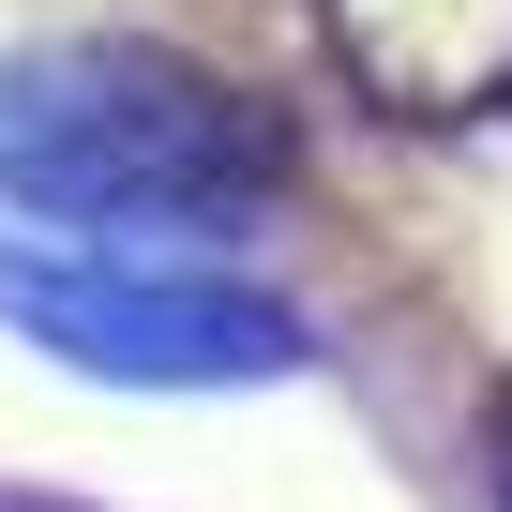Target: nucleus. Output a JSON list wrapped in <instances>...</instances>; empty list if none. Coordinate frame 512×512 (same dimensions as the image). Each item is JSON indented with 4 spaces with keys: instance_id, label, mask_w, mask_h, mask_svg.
<instances>
[{
    "instance_id": "7ed1b4c3",
    "label": "nucleus",
    "mask_w": 512,
    "mask_h": 512,
    "mask_svg": "<svg viewBox=\"0 0 512 512\" xmlns=\"http://www.w3.org/2000/svg\"><path fill=\"white\" fill-rule=\"evenodd\" d=\"M332 61L392 121H482L512 106V0H317Z\"/></svg>"
},
{
    "instance_id": "f257e3e1",
    "label": "nucleus",
    "mask_w": 512,
    "mask_h": 512,
    "mask_svg": "<svg viewBox=\"0 0 512 512\" xmlns=\"http://www.w3.org/2000/svg\"><path fill=\"white\" fill-rule=\"evenodd\" d=\"M272 166H287V136L181 46H121V31L0 46V211L226 226L241 196H272Z\"/></svg>"
},
{
    "instance_id": "f03ea898",
    "label": "nucleus",
    "mask_w": 512,
    "mask_h": 512,
    "mask_svg": "<svg viewBox=\"0 0 512 512\" xmlns=\"http://www.w3.org/2000/svg\"><path fill=\"white\" fill-rule=\"evenodd\" d=\"M0 332L121 392H241L317 362V332L241 272H136V256H46V241H0Z\"/></svg>"
}]
</instances>
